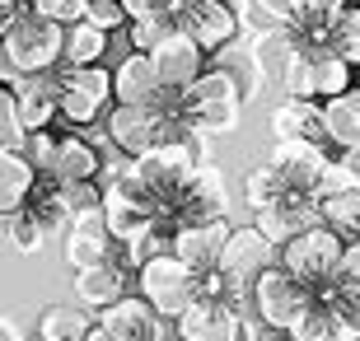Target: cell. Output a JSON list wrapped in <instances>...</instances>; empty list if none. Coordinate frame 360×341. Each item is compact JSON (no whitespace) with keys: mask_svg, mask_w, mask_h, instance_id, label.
Instances as JSON below:
<instances>
[{"mask_svg":"<svg viewBox=\"0 0 360 341\" xmlns=\"http://www.w3.org/2000/svg\"><path fill=\"white\" fill-rule=\"evenodd\" d=\"M84 341H117V337H112V332H103V328H94V332H89Z\"/></svg>","mask_w":360,"mask_h":341,"instance_id":"cell-41","label":"cell"},{"mask_svg":"<svg viewBox=\"0 0 360 341\" xmlns=\"http://www.w3.org/2000/svg\"><path fill=\"white\" fill-rule=\"evenodd\" d=\"M248 5H253L267 24H281V28L295 24V14H300V0H248Z\"/></svg>","mask_w":360,"mask_h":341,"instance_id":"cell-36","label":"cell"},{"mask_svg":"<svg viewBox=\"0 0 360 341\" xmlns=\"http://www.w3.org/2000/svg\"><path fill=\"white\" fill-rule=\"evenodd\" d=\"M215 66L239 84L243 98H257L267 89V70H262V56L253 52V42H229L225 52H215Z\"/></svg>","mask_w":360,"mask_h":341,"instance_id":"cell-21","label":"cell"},{"mask_svg":"<svg viewBox=\"0 0 360 341\" xmlns=\"http://www.w3.org/2000/svg\"><path fill=\"white\" fill-rule=\"evenodd\" d=\"M271 136L276 141H309V145H328V112L319 98H285L271 108Z\"/></svg>","mask_w":360,"mask_h":341,"instance_id":"cell-16","label":"cell"},{"mask_svg":"<svg viewBox=\"0 0 360 341\" xmlns=\"http://www.w3.org/2000/svg\"><path fill=\"white\" fill-rule=\"evenodd\" d=\"M271 341H295V337H285V332H281V337H271Z\"/></svg>","mask_w":360,"mask_h":341,"instance_id":"cell-42","label":"cell"},{"mask_svg":"<svg viewBox=\"0 0 360 341\" xmlns=\"http://www.w3.org/2000/svg\"><path fill=\"white\" fill-rule=\"evenodd\" d=\"M66 243V266L70 271H89V266H103L112 262V252H117V238L108 229V215L103 206L98 210H75V220H70V234L61 238Z\"/></svg>","mask_w":360,"mask_h":341,"instance_id":"cell-11","label":"cell"},{"mask_svg":"<svg viewBox=\"0 0 360 341\" xmlns=\"http://www.w3.org/2000/svg\"><path fill=\"white\" fill-rule=\"evenodd\" d=\"M295 341H360L356 332H351V323L342 318V309H333V304H323L314 300L304 309V318L290 328Z\"/></svg>","mask_w":360,"mask_h":341,"instance_id":"cell-22","label":"cell"},{"mask_svg":"<svg viewBox=\"0 0 360 341\" xmlns=\"http://www.w3.org/2000/svg\"><path fill=\"white\" fill-rule=\"evenodd\" d=\"M225 210H229L225 173L215 169V164H201V169H192L183 178V187H178V197H174V206H169V215H164V220H174L178 229H183V224L220 220Z\"/></svg>","mask_w":360,"mask_h":341,"instance_id":"cell-7","label":"cell"},{"mask_svg":"<svg viewBox=\"0 0 360 341\" xmlns=\"http://www.w3.org/2000/svg\"><path fill=\"white\" fill-rule=\"evenodd\" d=\"M178 108H183V117L192 122V131H197V136H229L234 127H239L243 89L220 66H211L192 89H183V103H178Z\"/></svg>","mask_w":360,"mask_h":341,"instance_id":"cell-2","label":"cell"},{"mask_svg":"<svg viewBox=\"0 0 360 341\" xmlns=\"http://www.w3.org/2000/svg\"><path fill=\"white\" fill-rule=\"evenodd\" d=\"M56 150H61V136L56 131H28V141H24V155H28V164H33L38 173L56 169Z\"/></svg>","mask_w":360,"mask_h":341,"instance_id":"cell-33","label":"cell"},{"mask_svg":"<svg viewBox=\"0 0 360 341\" xmlns=\"http://www.w3.org/2000/svg\"><path fill=\"white\" fill-rule=\"evenodd\" d=\"M342 285L360 290V243H347V257H342Z\"/></svg>","mask_w":360,"mask_h":341,"instance_id":"cell-39","label":"cell"},{"mask_svg":"<svg viewBox=\"0 0 360 341\" xmlns=\"http://www.w3.org/2000/svg\"><path fill=\"white\" fill-rule=\"evenodd\" d=\"M61 61H66V24L42 19V14L28 10L5 33V47H0V75H5V84H19L24 75H52V70H61Z\"/></svg>","mask_w":360,"mask_h":341,"instance_id":"cell-1","label":"cell"},{"mask_svg":"<svg viewBox=\"0 0 360 341\" xmlns=\"http://www.w3.org/2000/svg\"><path fill=\"white\" fill-rule=\"evenodd\" d=\"M84 19H89V24H98V28H108V33L131 24V14H127V5H122V0H89Z\"/></svg>","mask_w":360,"mask_h":341,"instance_id":"cell-34","label":"cell"},{"mask_svg":"<svg viewBox=\"0 0 360 341\" xmlns=\"http://www.w3.org/2000/svg\"><path fill=\"white\" fill-rule=\"evenodd\" d=\"M98 328V314H84V304H47L33 323L38 341H84Z\"/></svg>","mask_w":360,"mask_h":341,"instance_id":"cell-20","label":"cell"},{"mask_svg":"<svg viewBox=\"0 0 360 341\" xmlns=\"http://www.w3.org/2000/svg\"><path fill=\"white\" fill-rule=\"evenodd\" d=\"M38 183L42 173L28 164L24 150H5V159H0V215H19L28 197L38 192Z\"/></svg>","mask_w":360,"mask_h":341,"instance_id":"cell-19","label":"cell"},{"mask_svg":"<svg viewBox=\"0 0 360 341\" xmlns=\"http://www.w3.org/2000/svg\"><path fill=\"white\" fill-rule=\"evenodd\" d=\"M112 89H117V103H141V108H178L183 103V94L160 79V66H155L150 52H131L127 61H117Z\"/></svg>","mask_w":360,"mask_h":341,"instance_id":"cell-9","label":"cell"},{"mask_svg":"<svg viewBox=\"0 0 360 341\" xmlns=\"http://www.w3.org/2000/svg\"><path fill=\"white\" fill-rule=\"evenodd\" d=\"M56 98L66 127H94V122L117 108L112 70L108 66H61L56 70Z\"/></svg>","mask_w":360,"mask_h":341,"instance_id":"cell-4","label":"cell"},{"mask_svg":"<svg viewBox=\"0 0 360 341\" xmlns=\"http://www.w3.org/2000/svg\"><path fill=\"white\" fill-rule=\"evenodd\" d=\"M28 141V127H24V112H19V98H14V89L0 94V145L5 150H24Z\"/></svg>","mask_w":360,"mask_h":341,"instance_id":"cell-32","label":"cell"},{"mask_svg":"<svg viewBox=\"0 0 360 341\" xmlns=\"http://www.w3.org/2000/svg\"><path fill=\"white\" fill-rule=\"evenodd\" d=\"M314 61H319V47H300L295 42L285 61H281V79H285V98H319V84H314Z\"/></svg>","mask_w":360,"mask_h":341,"instance_id":"cell-26","label":"cell"},{"mask_svg":"<svg viewBox=\"0 0 360 341\" xmlns=\"http://www.w3.org/2000/svg\"><path fill=\"white\" fill-rule=\"evenodd\" d=\"M356 5H360V0H356Z\"/></svg>","mask_w":360,"mask_h":341,"instance_id":"cell-44","label":"cell"},{"mask_svg":"<svg viewBox=\"0 0 360 341\" xmlns=\"http://www.w3.org/2000/svg\"><path fill=\"white\" fill-rule=\"evenodd\" d=\"M5 341H24V328H19L14 318H5Z\"/></svg>","mask_w":360,"mask_h":341,"instance_id":"cell-40","label":"cell"},{"mask_svg":"<svg viewBox=\"0 0 360 341\" xmlns=\"http://www.w3.org/2000/svg\"><path fill=\"white\" fill-rule=\"evenodd\" d=\"M323 210V224L337 229V234L347 238V243H360V187H337L328 197L319 201Z\"/></svg>","mask_w":360,"mask_h":341,"instance_id":"cell-24","label":"cell"},{"mask_svg":"<svg viewBox=\"0 0 360 341\" xmlns=\"http://www.w3.org/2000/svg\"><path fill=\"white\" fill-rule=\"evenodd\" d=\"M174 28H178L174 14H141V19L127 24V42H131V52H155Z\"/></svg>","mask_w":360,"mask_h":341,"instance_id":"cell-30","label":"cell"},{"mask_svg":"<svg viewBox=\"0 0 360 341\" xmlns=\"http://www.w3.org/2000/svg\"><path fill=\"white\" fill-rule=\"evenodd\" d=\"M328 47H333L342 61L360 66V5H351V10L333 24V38H328Z\"/></svg>","mask_w":360,"mask_h":341,"instance_id":"cell-31","label":"cell"},{"mask_svg":"<svg viewBox=\"0 0 360 341\" xmlns=\"http://www.w3.org/2000/svg\"><path fill=\"white\" fill-rule=\"evenodd\" d=\"M323 112H328V145L333 150L360 145V89H347V94H337V98H328Z\"/></svg>","mask_w":360,"mask_h":341,"instance_id":"cell-23","label":"cell"},{"mask_svg":"<svg viewBox=\"0 0 360 341\" xmlns=\"http://www.w3.org/2000/svg\"><path fill=\"white\" fill-rule=\"evenodd\" d=\"M5 89H14L28 131H52V122L61 117V98H56V70H52V75H24L19 84H5Z\"/></svg>","mask_w":360,"mask_h":341,"instance_id":"cell-17","label":"cell"},{"mask_svg":"<svg viewBox=\"0 0 360 341\" xmlns=\"http://www.w3.org/2000/svg\"><path fill=\"white\" fill-rule=\"evenodd\" d=\"M136 295H146L164 318H183L187 309L201 300V271L187 266L178 252H164V257H155V262L141 266Z\"/></svg>","mask_w":360,"mask_h":341,"instance_id":"cell-5","label":"cell"},{"mask_svg":"<svg viewBox=\"0 0 360 341\" xmlns=\"http://www.w3.org/2000/svg\"><path fill=\"white\" fill-rule=\"evenodd\" d=\"M342 257H347V238L337 234V229H328V224H314V229L295 234L281 248V266L295 281H304L309 295H319L333 281H342Z\"/></svg>","mask_w":360,"mask_h":341,"instance_id":"cell-3","label":"cell"},{"mask_svg":"<svg viewBox=\"0 0 360 341\" xmlns=\"http://www.w3.org/2000/svg\"><path fill=\"white\" fill-rule=\"evenodd\" d=\"M178 28H187V33L215 56V52H225L229 42H239L243 19H239V10H234L229 0H183Z\"/></svg>","mask_w":360,"mask_h":341,"instance_id":"cell-10","label":"cell"},{"mask_svg":"<svg viewBox=\"0 0 360 341\" xmlns=\"http://www.w3.org/2000/svg\"><path fill=\"white\" fill-rule=\"evenodd\" d=\"M281 262V248L271 243L257 224H243V229H234L225 243V257H220V271L234 276V281H243V285H253L257 276L267 271V266Z\"/></svg>","mask_w":360,"mask_h":341,"instance_id":"cell-13","label":"cell"},{"mask_svg":"<svg viewBox=\"0 0 360 341\" xmlns=\"http://www.w3.org/2000/svg\"><path fill=\"white\" fill-rule=\"evenodd\" d=\"M351 61H342V56L333 52V47H319V61H314V84H319V98L328 103V98H337V94L356 89L351 84Z\"/></svg>","mask_w":360,"mask_h":341,"instance_id":"cell-28","label":"cell"},{"mask_svg":"<svg viewBox=\"0 0 360 341\" xmlns=\"http://www.w3.org/2000/svg\"><path fill=\"white\" fill-rule=\"evenodd\" d=\"M5 238L14 243V252H42L47 243H56L52 234H47V224L33 215V210H19V215H5Z\"/></svg>","mask_w":360,"mask_h":341,"instance_id":"cell-29","label":"cell"},{"mask_svg":"<svg viewBox=\"0 0 360 341\" xmlns=\"http://www.w3.org/2000/svg\"><path fill=\"white\" fill-rule=\"evenodd\" d=\"M178 323V337L183 341H243V318L239 309H229V304L211 300V295H201Z\"/></svg>","mask_w":360,"mask_h":341,"instance_id":"cell-14","label":"cell"},{"mask_svg":"<svg viewBox=\"0 0 360 341\" xmlns=\"http://www.w3.org/2000/svg\"><path fill=\"white\" fill-rule=\"evenodd\" d=\"M136 276H141V266H136L117 243L112 262L89 266V271H75V300H80L84 309H94V314H103V309L122 304L127 295H136Z\"/></svg>","mask_w":360,"mask_h":341,"instance_id":"cell-8","label":"cell"},{"mask_svg":"<svg viewBox=\"0 0 360 341\" xmlns=\"http://www.w3.org/2000/svg\"><path fill=\"white\" fill-rule=\"evenodd\" d=\"M122 5L131 19H141V14H174L178 19V10H183V0H122Z\"/></svg>","mask_w":360,"mask_h":341,"instance_id":"cell-38","label":"cell"},{"mask_svg":"<svg viewBox=\"0 0 360 341\" xmlns=\"http://www.w3.org/2000/svg\"><path fill=\"white\" fill-rule=\"evenodd\" d=\"M243 192H248V206H253V210H267V206H276V201L290 197L285 173H281L276 164H257V169H248V183H243Z\"/></svg>","mask_w":360,"mask_h":341,"instance_id":"cell-27","label":"cell"},{"mask_svg":"<svg viewBox=\"0 0 360 341\" xmlns=\"http://www.w3.org/2000/svg\"><path fill=\"white\" fill-rule=\"evenodd\" d=\"M150 56H155V66H160V79L169 84V89H178V94L192 89V84L211 70V66H206V56H211V52H206L187 28H174V33H169Z\"/></svg>","mask_w":360,"mask_h":341,"instance_id":"cell-12","label":"cell"},{"mask_svg":"<svg viewBox=\"0 0 360 341\" xmlns=\"http://www.w3.org/2000/svg\"><path fill=\"white\" fill-rule=\"evenodd\" d=\"M337 183L342 187H360V145L337 150Z\"/></svg>","mask_w":360,"mask_h":341,"instance_id":"cell-37","label":"cell"},{"mask_svg":"<svg viewBox=\"0 0 360 341\" xmlns=\"http://www.w3.org/2000/svg\"><path fill=\"white\" fill-rule=\"evenodd\" d=\"M314 304V295H309L304 281H295L285 266H267V271L253 281V309L262 323H271L276 332H285L290 337V328L304 318V309Z\"/></svg>","mask_w":360,"mask_h":341,"instance_id":"cell-6","label":"cell"},{"mask_svg":"<svg viewBox=\"0 0 360 341\" xmlns=\"http://www.w3.org/2000/svg\"><path fill=\"white\" fill-rule=\"evenodd\" d=\"M174 341H183V337H174Z\"/></svg>","mask_w":360,"mask_h":341,"instance_id":"cell-43","label":"cell"},{"mask_svg":"<svg viewBox=\"0 0 360 341\" xmlns=\"http://www.w3.org/2000/svg\"><path fill=\"white\" fill-rule=\"evenodd\" d=\"M103 52H108V28L89 24H66V61L61 66H103Z\"/></svg>","mask_w":360,"mask_h":341,"instance_id":"cell-25","label":"cell"},{"mask_svg":"<svg viewBox=\"0 0 360 341\" xmlns=\"http://www.w3.org/2000/svg\"><path fill=\"white\" fill-rule=\"evenodd\" d=\"M229 234H234V224L220 215V220H201V224H183L174 238V252L183 257L187 266H197L201 276L215 271L220 266V257H225V243Z\"/></svg>","mask_w":360,"mask_h":341,"instance_id":"cell-15","label":"cell"},{"mask_svg":"<svg viewBox=\"0 0 360 341\" xmlns=\"http://www.w3.org/2000/svg\"><path fill=\"white\" fill-rule=\"evenodd\" d=\"M98 173H103V145L94 141V136H80V131L61 136L52 178H61V183H98Z\"/></svg>","mask_w":360,"mask_h":341,"instance_id":"cell-18","label":"cell"},{"mask_svg":"<svg viewBox=\"0 0 360 341\" xmlns=\"http://www.w3.org/2000/svg\"><path fill=\"white\" fill-rule=\"evenodd\" d=\"M89 0H33V14L42 19H56V24H80Z\"/></svg>","mask_w":360,"mask_h":341,"instance_id":"cell-35","label":"cell"}]
</instances>
